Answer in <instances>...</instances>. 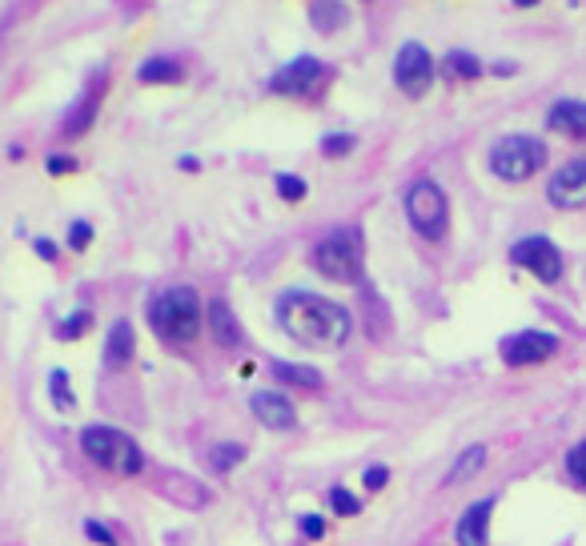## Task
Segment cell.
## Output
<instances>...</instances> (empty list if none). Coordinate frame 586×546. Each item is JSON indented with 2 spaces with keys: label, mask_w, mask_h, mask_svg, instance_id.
<instances>
[{
  "label": "cell",
  "mask_w": 586,
  "mask_h": 546,
  "mask_svg": "<svg viewBox=\"0 0 586 546\" xmlns=\"http://www.w3.org/2000/svg\"><path fill=\"white\" fill-rule=\"evenodd\" d=\"M149 326L173 342V346H185L201 334V298L193 286H173L165 294H157L149 302Z\"/></svg>",
  "instance_id": "obj_2"
},
{
  "label": "cell",
  "mask_w": 586,
  "mask_h": 546,
  "mask_svg": "<svg viewBox=\"0 0 586 546\" xmlns=\"http://www.w3.org/2000/svg\"><path fill=\"white\" fill-rule=\"evenodd\" d=\"M101 93H105V85L97 81V89H89L77 105H73V113H69V121H65V137H81L93 121H97V105H101Z\"/></svg>",
  "instance_id": "obj_17"
},
{
  "label": "cell",
  "mask_w": 586,
  "mask_h": 546,
  "mask_svg": "<svg viewBox=\"0 0 586 546\" xmlns=\"http://www.w3.org/2000/svg\"><path fill=\"white\" fill-rule=\"evenodd\" d=\"M77 161L73 157H49V173H73Z\"/></svg>",
  "instance_id": "obj_33"
},
{
  "label": "cell",
  "mask_w": 586,
  "mask_h": 546,
  "mask_svg": "<svg viewBox=\"0 0 586 546\" xmlns=\"http://www.w3.org/2000/svg\"><path fill=\"white\" fill-rule=\"evenodd\" d=\"M81 450H85V458H93L97 466L117 470V474H137L145 466L141 446L133 438H125L121 430H113V426H85L81 430Z\"/></svg>",
  "instance_id": "obj_4"
},
{
  "label": "cell",
  "mask_w": 586,
  "mask_h": 546,
  "mask_svg": "<svg viewBox=\"0 0 586 546\" xmlns=\"http://www.w3.org/2000/svg\"><path fill=\"white\" fill-rule=\"evenodd\" d=\"M298 522H302V534H306V538H322V534H326V518H322V514H302Z\"/></svg>",
  "instance_id": "obj_30"
},
{
  "label": "cell",
  "mask_w": 586,
  "mask_h": 546,
  "mask_svg": "<svg viewBox=\"0 0 586 546\" xmlns=\"http://www.w3.org/2000/svg\"><path fill=\"white\" fill-rule=\"evenodd\" d=\"M85 534H89L93 542H101V546H117V538H113V534H109V530H105L101 522H93V518L85 522Z\"/></svg>",
  "instance_id": "obj_31"
},
{
  "label": "cell",
  "mask_w": 586,
  "mask_h": 546,
  "mask_svg": "<svg viewBox=\"0 0 586 546\" xmlns=\"http://www.w3.org/2000/svg\"><path fill=\"white\" fill-rule=\"evenodd\" d=\"M89 326H93V314H89V310H77L73 318H65V322L57 326V338H61V342H73V338H81Z\"/></svg>",
  "instance_id": "obj_22"
},
{
  "label": "cell",
  "mask_w": 586,
  "mask_h": 546,
  "mask_svg": "<svg viewBox=\"0 0 586 546\" xmlns=\"http://www.w3.org/2000/svg\"><path fill=\"white\" fill-rule=\"evenodd\" d=\"M209 330H213V342L217 346H241V326H237V318H233V310H229V302H209Z\"/></svg>",
  "instance_id": "obj_15"
},
{
  "label": "cell",
  "mask_w": 586,
  "mask_h": 546,
  "mask_svg": "<svg viewBox=\"0 0 586 546\" xmlns=\"http://www.w3.org/2000/svg\"><path fill=\"white\" fill-rule=\"evenodd\" d=\"M446 77H454V81H478L482 77V61L474 57V53H462V49H454V53H446Z\"/></svg>",
  "instance_id": "obj_20"
},
{
  "label": "cell",
  "mask_w": 586,
  "mask_h": 546,
  "mask_svg": "<svg viewBox=\"0 0 586 546\" xmlns=\"http://www.w3.org/2000/svg\"><path fill=\"white\" fill-rule=\"evenodd\" d=\"M394 81H398V89L406 97H426L430 85H434V57L418 41L402 45L398 49V61H394Z\"/></svg>",
  "instance_id": "obj_8"
},
{
  "label": "cell",
  "mask_w": 586,
  "mask_h": 546,
  "mask_svg": "<svg viewBox=\"0 0 586 546\" xmlns=\"http://www.w3.org/2000/svg\"><path fill=\"white\" fill-rule=\"evenodd\" d=\"M406 217L426 241H442L450 229V201L434 181H414L406 189Z\"/></svg>",
  "instance_id": "obj_6"
},
{
  "label": "cell",
  "mask_w": 586,
  "mask_h": 546,
  "mask_svg": "<svg viewBox=\"0 0 586 546\" xmlns=\"http://www.w3.org/2000/svg\"><path fill=\"white\" fill-rule=\"evenodd\" d=\"M277 322L285 326L293 342H302L310 350H334L350 338V314L338 302L302 294V290H293L277 302Z\"/></svg>",
  "instance_id": "obj_1"
},
{
  "label": "cell",
  "mask_w": 586,
  "mask_h": 546,
  "mask_svg": "<svg viewBox=\"0 0 586 546\" xmlns=\"http://www.w3.org/2000/svg\"><path fill=\"white\" fill-rule=\"evenodd\" d=\"M546 125L570 141H586V101H574V97L554 101L546 113Z\"/></svg>",
  "instance_id": "obj_14"
},
{
  "label": "cell",
  "mask_w": 586,
  "mask_h": 546,
  "mask_svg": "<svg viewBox=\"0 0 586 546\" xmlns=\"http://www.w3.org/2000/svg\"><path fill=\"white\" fill-rule=\"evenodd\" d=\"M314 265L330 282H362V233L358 229H338L326 241L314 245Z\"/></svg>",
  "instance_id": "obj_5"
},
{
  "label": "cell",
  "mask_w": 586,
  "mask_h": 546,
  "mask_svg": "<svg viewBox=\"0 0 586 546\" xmlns=\"http://www.w3.org/2000/svg\"><path fill=\"white\" fill-rule=\"evenodd\" d=\"M482 466H486V450H482V446H470V450L454 462V470L446 474V482H450V486H454V482H466V478H470V474H478Z\"/></svg>",
  "instance_id": "obj_21"
},
{
  "label": "cell",
  "mask_w": 586,
  "mask_h": 546,
  "mask_svg": "<svg viewBox=\"0 0 586 546\" xmlns=\"http://www.w3.org/2000/svg\"><path fill=\"white\" fill-rule=\"evenodd\" d=\"M558 350V338L546 330H518L502 342V362L506 366H538Z\"/></svg>",
  "instance_id": "obj_10"
},
{
  "label": "cell",
  "mask_w": 586,
  "mask_h": 546,
  "mask_svg": "<svg viewBox=\"0 0 586 546\" xmlns=\"http://www.w3.org/2000/svg\"><path fill=\"white\" fill-rule=\"evenodd\" d=\"M514 5H518V9H534V5H538V0H514Z\"/></svg>",
  "instance_id": "obj_35"
},
{
  "label": "cell",
  "mask_w": 586,
  "mask_h": 546,
  "mask_svg": "<svg viewBox=\"0 0 586 546\" xmlns=\"http://www.w3.org/2000/svg\"><path fill=\"white\" fill-rule=\"evenodd\" d=\"M566 474H570V482L586 486V442H578V446L566 454Z\"/></svg>",
  "instance_id": "obj_23"
},
{
  "label": "cell",
  "mask_w": 586,
  "mask_h": 546,
  "mask_svg": "<svg viewBox=\"0 0 586 546\" xmlns=\"http://www.w3.org/2000/svg\"><path fill=\"white\" fill-rule=\"evenodd\" d=\"M386 482H390V470L386 466H370L366 470V490H382Z\"/></svg>",
  "instance_id": "obj_32"
},
{
  "label": "cell",
  "mask_w": 586,
  "mask_h": 546,
  "mask_svg": "<svg viewBox=\"0 0 586 546\" xmlns=\"http://www.w3.org/2000/svg\"><path fill=\"white\" fill-rule=\"evenodd\" d=\"M546 197H550V205H558V209H582V205H586V157L566 161V165L550 177Z\"/></svg>",
  "instance_id": "obj_11"
},
{
  "label": "cell",
  "mask_w": 586,
  "mask_h": 546,
  "mask_svg": "<svg viewBox=\"0 0 586 546\" xmlns=\"http://www.w3.org/2000/svg\"><path fill=\"white\" fill-rule=\"evenodd\" d=\"M241 458H245V446H237V442H225V446L213 450V466L217 470H233Z\"/></svg>",
  "instance_id": "obj_25"
},
{
  "label": "cell",
  "mask_w": 586,
  "mask_h": 546,
  "mask_svg": "<svg viewBox=\"0 0 586 546\" xmlns=\"http://www.w3.org/2000/svg\"><path fill=\"white\" fill-rule=\"evenodd\" d=\"M330 506H334L338 514H358V510H362V502H358L346 486H334V490H330Z\"/></svg>",
  "instance_id": "obj_27"
},
{
  "label": "cell",
  "mask_w": 586,
  "mask_h": 546,
  "mask_svg": "<svg viewBox=\"0 0 586 546\" xmlns=\"http://www.w3.org/2000/svg\"><path fill=\"white\" fill-rule=\"evenodd\" d=\"M37 253H41L45 261H53V257H57V245H53V241H45V237H37Z\"/></svg>",
  "instance_id": "obj_34"
},
{
  "label": "cell",
  "mask_w": 586,
  "mask_h": 546,
  "mask_svg": "<svg viewBox=\"0 0 586 546\" xmlns=\"http://www.w3.org/2000/svg\"><path fill=\"white\" fill-rule=\"evenodd\" d=\"M49 386H53V402H57L61 410H73V390H69V374H65V370H53Z\"/></svg>",
  "instance_id": "obj_24"
},
{
  "label": "cell",
  "mask_w": 586,
  "mask_h": 546,
  "mask_svg": "<svg viewBox=\"0 0 586 546\" xmlns=\"http://www.w3.org/2000/svg\"><path fill=\"white\" fill-rule=\"evenodd\" d=\"M542 165H546V145H542L538 137H530V133H510V137L494 141V149H490V169H494V177H502V181H510V185L530 181Z\"/></svg>",
  "instance_id": "obj_3"
},
{
  "label": "cell",
  "mask_w": 586,
  "mask_h": 546,
  "mask_svg": "<svg viewBox=\"0 0 586 546\" xmlns=\"http://www.w3.org/2000/svg\"><path fill=\"white\" fill-rule=\"evenodd\" d=\"M253 414L261 418V426H269V430H293L298 426V410H293V402L285 398V394H277V390H261V394H253Z\"/></svg>",
  "instance_id": "obj_12"
},
{
  "label": "cell",
  "mask_w": 586,
  "mask_h": 546,
  "mask_svg": "<svg viewBox=\"0 0 586 546\" xmlns=\"http://www.w3.org/2000/svg\"><path fill=\"white\" fill-rule=\"evenodd\" d=\"M350 149H354V137H350V133H330V137L322 141V153H326V157H346Z\"/></svg>",
  "instance_id": "obj_28"
},
{
  "label": "cell",
  "mask_w": 586,
  "mask_h": 546,
  "mask_svg": "<svg viewBox=\"0 0 586 546\" xmlns=\"http://www.w3.org/2000/svg\"><path fill=\"white\" fill-rule=\"evenodd\" d=\"M326 77V65L318 57H293L285 69L273 73L269 89L273 93H285V97H310Z\"/></svg>",
  "instance_id": "obj_9"
},
{
  "label": "cell",
  "mask_w": 586,
  "mask_h": 546,
  "mask_svg": "<svg viewBox=\"0 0 586 546\" xmlns=\"http://www.w3.org/2000/svg\"><path fill=\"white\" fill-rule=\"evenodd\" d=\"M137 77H141L145 85H177V81H181V65L169 61V57H149V61L137 69Z\"/></svg>",
  "instance_id": "obj_19"
},
{
  "label": "cell",
  "mask_w": 586,
  "mask_h": 546,
  "mask_svg": "<svg viewBox=\"0 0 586 546\" xmlns=\"http://www.w3.org/2000/svg\"><path fill=\"white\" fill-rule=\"evenodd\" d=\"M490 514H494V498H482L474 502L462 518H458V546H490Z\"/></svg>",
  "instance_id": "obj_13"
},
{
  "label": "cell",
  "mask_w": 586,
  "mask_h": 546,
  "mask_svg": "<svg viewBox=\"0 0 586 546\" xmlns=\"http://www.w3.org/2000/svg\"><path fill=\"white\" fill-rule=\"evenodd\" d=\"M93 241V225L89 221H73V229H69V245L73 249H85Z\"/></svg>",
  "instance_id": "obj_29"
},
{
  "label": "cell",
  "mask_w": 586,
  "mask_h": 546,
  "mask_svg": "<svg viewBox=\"0 0 586 546\" xmlns=\"http://www.w3.org/2000/svg\"><path fill=\"white\" fill-rule=\"evenodd\" d=\"M273 378L285 386H302V390H322V374L310 366H293V362H273Z\"/></svg>",
  "instance_id": "obj_18"
},
{
  "label": "cell",
  "mask_w": 586,
  "mask_h": 546,
  "mask_svg": "<svg viewBox=\"0 0 586 546\" xmlns=\"http://www.w3.org/2000/svg\"><path fill=\"white\" fill-rule=\"evenodd\" d=\"M137 350V338H133V326L129 322H113L109 330V342H105V366L109 370H121Z\"/></svg>",
  "instance_id": "obj_16"
},
{
  "label": "cell",
  "mask_w": 586,
  "mask_h": 546,
  "mask_svg": "<svg viewBox=\"0 0 586 546\" xmlns=\"http://www.w3.org/2000/svg\"><path fill=\"white\" fill-rule=\"evenodd\" d=\"M277 193H281L285 201H302V197H306V181L293 177V173H281V177H277Z\"/></svg>",
  "instance_id": "obj_26"
},
{
  "label": "cell",
  "mask_w": 586,
  "mask_h": 546,
  "mask_svg": "<svg viewBox=\"0 0 586 546\" xmlns=\"http://www.w3.org/2000/svg\"><path fill=\"white\" fill-rule=\"evenodd\" d=\"M510 261L514 265H522L526 273H534L538 282H546V286H554L558 278H562V253H558V245L550 241V237H522V241H514V249H510Z\"/></svg>",
  "instance_id": "obj_7"
}]
</instances>
